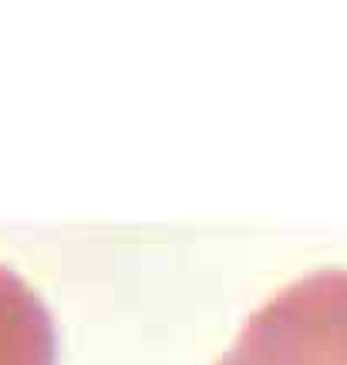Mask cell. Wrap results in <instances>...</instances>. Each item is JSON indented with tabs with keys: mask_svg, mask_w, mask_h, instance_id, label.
<instances>
[{
	"mask_svg": "<svg viewBox=\"0 0 347 365\" xmlns=\"http://www.w3.org/2000/svg\"><path fill=\"white\" fill-rule=\"evenodd\" d=\"M216 365H347V271H317L270 298Z\"/></svg>",
	"mask_w": 347,
	"mask_h": 365,
	"instance_id": "6da1fadb",
	"label": "cell"
},
{
	"mask_svg": "<svg viewBox=\"0 0 347 365\" xmlns=\"http://www.w3.org/2000/svg\"><path fill=\"white\" fill-rule=\"evenodd\" d=\"M0 365H54V325L38 294L0 267Z\"/></svg>",
	"mask_w": 347,
	"mask_h": 365,
	"instance_id": "7a4b0ae2",
	"label": "cell"
}]
</instances>
